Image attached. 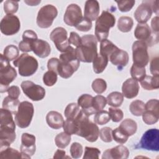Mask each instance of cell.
Wrapping results in <instances>:
<instances>
[{
    "instance_id": "obj_1",
    "label": "cell",
    "mask_w": 159,
    "mask_h": 159,
    "mask_svg": "<svg viewBox=\"0 0 159 159\" xmlns=\"http://www.w3.org/2000/svg\"><path fill=\"white\" fill-rule=\"evenodd\" d=\"M77 125L76 135L84 138L89 142H96L99 137V129L96 123L89 120L81 110L78 116L73 119Z\"/></svg>"
},
{
    "instance_id": "obj_2",
    "label": "cell",
    "mask_w": 159,
    "mask_h": 159,
    "mask_svg": "<svg viewBox=\"0 0 159 159\" xmlns=\"http://www.w3.org/2000/svg\"><path fill=\"white\" fill-rule=\"evenodd\" d=\"M97 43L95 35L87 34L82 36L80 45L75 49L78 60L84 63L93 62L98 55Z\"/></svg>"
},
{
    "instance_id": "obj_3",
    "label": "cell",
    "mask_w": 159,
    "mask_h": 159,
    "mask_svg": "<svg viewBox=\"0 0 159 159\" xmlns=\"http://www.w3.org/2000/svg\"><path fill=\"white\" fill-rule=\"evenodd\" d=\"M116 24L114 16L108 11H103L101 14L96 20L95 37L98 42L107 39L109 30Z\"/></svg>"
},
{
    "instance_id": "obj_4",
    "label": "cell",
    "mask_w": 159,
    "mask_h": 159,
    "mask_svg": "<svg viewBox=\"0 0 159 159\" xmlns=\"http://www.w3.org/2000/svg\"><path fill=\"white\" fill-rule=\"evenodd\" d=\"M13 65L18 68L19 73L22 76L33 75L37 70L39 64L37 59L27 53H22L13 61Z\"/></svg>"
},
{
    "instance_id": "obj_5",
    "label": "cell",
    "mask_w": 159,
    "mask_h": 159,
    "mask_svg": "<svg viewBox=\"0 0 159 159\" xmlns=\"http://www.w3.org/2000/svg\"><path fill=\"white\" fill-rule=\"evenodd\" d=\"M0 91L6 92L8 86L17 77L16 70L10 65L9 61L0 54Z\"/></svg>"
},
{
    "instance_id": "obj_6",
    "label": "cell",
    "mask_w": 159,
    "mask_h": 159,
    "mask_svg": "<svg viewBox=\"0 0 159 159\" xmlns=\"http://www.w3.org/2000/svg\"><path fill=\"white\" fill-rule=\"evenodd\" d=\"M34 113L33 104L29 101L20 102L17 112L15 114V122L16 125L22 129L27 128L31 123Z\"/></svg>"
},
{
    "instance_id": "obj_7",
    "label": "cell",
    "mask_w": 159,
    "mask_h": 159,
    "mask_svg": "<svg viewBox=\"0 0 159 159\" xmlns=\"http://www.w3.org/2000/svg\"><path fill=\"white\" fill-rule=\"evenodd\" d=\"M58 14L56 7L52 4H47L42 7L38 12L37 16V24L42 29L50 27Z\"/></svg>"
},
{
    "instance_id": "obj_8",
    "label": "cell",
    "mask_w": 159,
    "mask_h": 159,
    "mask_svg": "<svg viewBox=\"0 0 159 159\" xmlns=\"http://www.w3.org/2000/svg\"><path fill=\"white\" fill-rule=\"evenodd\" d=\"M132 60L134 64L142 67H145L149 61L148 45L146 42L137 40L133 43Z\"/></svg>"
},
{
    "instance_id": "obj_9",
    "label": "cell",
    "mask_w": 159,
    "mask_h": 159,
    "mask_svg": "<svg viewBox=\"0 0 159 159\" xmlns=\"http://www.w3.org/2000/svg\"><path fill=\"white\" fill-rule=\"evenodd\" d=\"M139 147L147 150L158 152L159 150V130L150 129L147 130L141 137Z\"/></svg>"
},
{
    "instance_id": "obj_10",
    "label": "cell",
    "mask_w": 159,
    "mask_h": 159,
    "mask_svg": "<svg viewBox=\"0 0 159 159\" xmlns=\"http://www.w3.org/2000/svg\"><path fill=\"white\" fill-rule=\"evenodd\" d=\"M23 93L31 100L38 101L43 99L45 96V89L31 81H24L20 84Z\"/></svg>"
},
{
    "instance_id": "obj_11",
    "label": "cell",
    "mask_w": 159,
    "mask_h": 159,
    "mask_svg": "<svg viewBox=\"0 0 159 159\" xmlns=\"http://www.w3.org/2000/svg\"><path fill=\"white\" fill-rule=\"evenodd\" d=\"M20 28V20L13 14H7L0 23L1 32L5 35H12L17 34Z\"/></svg>"
},
{
    "instance_id": "obj_12",
    "label": "cell",
    "mask_w": 159,
    "mask_h": 159,
    "mask_svg": "<svg viewBox=\"0 0 159 159\" xmlns=\"http://www.w3.org/2000/svg\"><path fill=\"white\" fill-rule=\"evenodd\" d=\"M50 38L55 45L57 50L62 53L65 52L70 46L68 42L67 31L63 27H58L55 28L51 32Z\"/></svg>"
},
{
    "instance_id": "obj_13",
    "label": "cell",
    "mask_w": 159,
    "mask_h": 159,
    "mask_svg": "<svg viewBox=\"0 0 159 159\" xmlns=\"http://www.w3.org/2000/svg\"><path fill=\"white\" fill-rule=\"evenodd\" d=\"M16 124H0L1 149L8 147L16 140Z\"/></svg>"
},
{
    "instance_id": "obj_14",
    "label": "cell",
    "mask_w": 159,
    "mask_h": 159,
    "mask_svg": "<svg viewBox=\"0 0 159 159\" xmlns=\"http://www.w3.org/2000/svg\"><path fill=\"white\" fill-rule=\"evenodd\" d=\"M83 17L80 7L76 4H71L66 7L63 16V21L69 26L75 27Z\"/></svg>"
},
{
    "instance_id": "obj_15",
    "label": "cell",
    "mask_w": 159,
    "mask_h": 159,
    "mask_svg": "<svg viewBox=\"0 0 159 159\" xmlns=\"http://www.w3.org/2000/svg\"><path fill=\"white\" fill-rule=\"evenodd\" d=\"M35 137L32 134L28 133H23L22 134L20 150L22 153L27 156L29 158L35 152Z\"/></svg>"
},
{
    "instance_id": "obj_16",
    "label": "cell",
    "mask_w": 159,
    "mask_h": 159,
    "mask_svg": "<svg viewBox=\"0 0 159 159\" xmlns=\"http://www.w3.org/2000/svg\"><path fill=\"white\" fill-rule=\"evenodd\" d=\"M134 36L139 40L146 42L148 46L157 43L153 40L152 30L147 24H138L134 30Z\"/></svg>"
},
{
    "instance_id": "obj_17",
    "label": "cell",
    "mask_w": 159,
    "mask_h": 159,
    "mask_svg": "<svg viewBox=\"0 0 159 159\" xmlns=\"http://www.w3.org/2000/svg\"><path fill=\"white\" fill-rule=\"evenodd\" d=\"M152 13V9L148 1H143L136 9L134 12V17L139 24H146L151 17Z\"/></svg>"
},
{
    "instance_id": "obj_18",
    "label": "cell",
    "mask_w": 159,
    "mask_h": 159,
    "mask_svg": "<svg viewBox=\"0 0 159 159\" xmlns=\"http://www.w3.org/2000/svg\"><path fill=\"white\" fill-rule=\"evenodd\" d=\"M129 156V150L123 145H119L105 150L102 154V159H126Z\"/></svg>"
},
{
    "instance_id": "obj_19",
    "label": "cell",
    "mask_w": 159,
    "mask_h": 159,
    "mask_svg": "<svg viewBox=\"0 0 159 159\" xmlns=\"http://www.w3.org/2000/svg\"><path fill=\"white\" fill-rule=\"evenodd\" d=\"M37 39V35L34 31L32 30H25L22 34V40L19 43V49L22 52L32 51V45Z\"/></svg>"
},
{
    "instance_id": "obj_20",
    "label": "cell",
    "mask_w": 159,
    "mask_h": 159,
    "mask_svg": "<svg viewBox=\"0 0 159 159\" xmlns=\"http://www.w3.org/2000/svg\"><path fill=\"white\" fill-rule=\"evenodd\" d=\"M139 92V84L138 81L133 78L126 80L122 86V94L127 99L135 98Z\"/></svg>"
},
{
    "instance_id": "obj_21",
    "label": "cell",
    "mask_w": 159,
    "mask_h": 159,
    "mask_svg": "<svg viewBox=\"0 0 159 159\" xmlns=\"http://www.w3.org/2000/svg\"><path fill=\"white\" fill-rule=\"evenodd\" d=\"M59 60L64 63L71 65L76 71L80 65V61L76 57L75 49L71 46H70L65 52L60 55Z\"/></svg>"
},
{
    "instance_id": "obj_22",
    "label": "cell",
    "mask_w": 159,
    "mask_h": 159,
    "mask_svg": "<svg viewBox=\"0 0 159 159\" xmlns=\"http://www.w3.org/2000/svg\"><path fill=\"white\" fill-rule=\"evenodd\" d=\"M129 60L128 53L119 48L114 52L109 58V60L114 65L117 66L119 69H122L123 67L125 66L129 62Z\"/></svg>"
},
{
    "instance_id": "obj_23",
    "label": "cell",
    "mask_w": 159,
    "mask_h": 159,
    "mask_svg": "<svg viewBox=\"0 0 159 159\" xmlns=\"http://www.w3.org/2000/svg\"><path fill=\"white\" fill-rule=\"evenodd\" d=\"M99 4L96 0H88L85 2L84 17L91 21L96 20L99 17Z\"/></svg>"
},
{
    "instance_id": "obj_24",
    "label": "cell",
    "mask_w": 159,
    "mask_h": 159,
    "mask_svg": "<svg viewBox=\"0 0 159 159\" xmlns=\"http://www.w3.org/2000/svg\"><path fill=\"white\" fill-rule=\"evenodd\" d=\"M34 53L40 58L47 57L51 52V47L49 43L42 39L36 40L32 47Z\"/></svg>"
},
{
    "instance_id": "obj_25",
    "label": "cell",
    "mask_w": 159,
    "mask_h": 159,
    "mask_svg": "<svg viewBox=\"0 0 159 159\" xmlns=\"http://www.w3.org/2000/svg\"><path fill=\"white\" fill-rule=\"evenodd\" d=\"M93 97L88 94H83L78 99V104L81 107L83 112L87 116H90L96 113L93 108Z\"/></svg>"
},
{
    "instance_id": "obj_26",
    "label": "cell",
    "mask_w": 159,
    "mask_h": 159,
    "mask_svg": "<svg viewBox=\"0 0 159 159\" xmlns=\"http://www.w3.org/2000/svg\"><path fill=\"white\" fill-rule=\"evenodd\" d=\"M46 121L48 125L53 129H58L63 127L64 119L62 115L55 111H50L46 116Z\"/></svg>"
},
{
    "instance_id": "obj_27",
    "label": "cell",
    "mask_w": 159,
    "mask_h": 159,
    "mask_svg": "<svg viewBox=\"0 0 159 159\" xmlns=\"http://www.w3.org/2000/svg\"><path fill=\"white\" fill-rule=\"evenodd\" d=\"M126 135L129 137L135 134L137 129V124L136 122L131 119H124L119 127Z\"/></svg>"
},
{
    "instance_id": "obj_28",
    "label": "cell",
    "mask_w": 159,
    "mask_h": 159,
    "mask_svg": "<svg viewBox=\"0 0 159 159\" xmlns=\"http://www.w3.org/2000/svg\"><path fill=\"white\" fill-rule=\"evenodd\" d=\"M0 158H29L27 156L24 155L17 150L9 147L1 149Z\"/></svg>"
},
{
    "instance_id": "obj_29",
    "label": "cell",
    "mask_w": 159,
    "mask_h": 159,
    "mask_svg": "<svg viewBox=\"0 0 159 159\" xmlns=\"http://www.w3.org/2000/svg\"><path fill=\"white\" fill-rule=\"evenodd\" d=\"M142 87L146 90H153L159 88V76H147L140 81Z\"/></svg>"
},
{
    "instance_id": "obj_30",
    "label": "cell",
    "mask_w": 159,
    "mask_h": 159,
    "mask_svg": "<svg viewBox=\"0 0 159 159\" xmlns=\"http://www.w3.org/2000/svg\"><path fill=\"white\" fill-rule=\"evenodd\" d=\"M118 47L107 39L103 40L100 44V54L106 57L108 60L111 55Z\"/></svg>"
},
{
    "instance_id": "obj_31",
    "label": "cell",
    "mask_w": 159,
    "mask_h": 159,
    "mask_svg": "<svg viewBox=\"0 0 159 159\" xmlns=\"http://www.w3.org/2000/svg\"><path fill=\"white\" fill-rule=\"evenodd\" d=\"M108 59L102 55L98 54L93 61V68L94 73L99 74L104 71L108 63Z\"/></svg>"
},
{
    "instance_id": "obj_32",
    "label": "cell",
    "mask_w": 159,
    "mask_h": 159,
    "mask_svg": "<svg viewBox=\"0 0 159 159\" xmlns=\"http://www.w3.org/2000/svg\"><path fill=\"white\" fill-rule=\"evenodd\" d=\"M143 121L147 125H152L157 123L159 119V111L153 109H145L143 113Z\"/></svg>"
},
{
    "instance_id": "obj_33",
    "label": "cell",
    "mask_w": 159,
    "mask_h": 159,
    "mask_svg": "<svg viewBox=\"0 0 159 159\" xmlns=\"http://www.w3.org/2000/svg\"><path fill=\"white\" fill-rule=\"evenodd\" d=\"M108 104L113 107H120L124 101L123 94L118 91L111 93L106 98Z\"/></svg>"
},
{
    "instance_id": "obj_34",
    "label": "cell",
    "mask_w": 159,
    "mask_h": 159,
    "mask_svg": "<svg viewBox=\"0 0 159 159\" xmlns=\"http://www.w3.org/2000/svg\"><path fill=\"white\" fill-rule=\"evenodd\" d=\"M134 21L130 17L121 16L117 21V28L122 32H130L133 27Z\"/></svg>"
},
{
    "instance_id": "obj_35",
    "label": "cell",
    "mask_w": 159,
    "mask_h": 159,
    "mask_svg": "<svg viewBox=\"0 0 159 159\" xmlns=\"http://www.w3.org/2000/svg\"><path fill=\"white\" fill-rule=\"evenodd\" d=\"M81 111V109L80 108L78 104L75 102L70 103L65 109V116L68 119H75L78 116Z\"/></svg>"
},
{
    "instance_id": "obj_36",
    "label": "cell",
    "mask_w": 159,
    "mask_h": 159,
    "mask_svg": "<svg viewBox=\"0 0 159 159\" xmlns=\"http://www.w3.org/2000/svg\"><path fill=\"white\" fill-rule=\"evenodd\" d=\"M71 135L63 132L57 134L55 138V143L60 148H66L71 142Z\"/></svg>"
},
{
    "instance_id": "obj_37",
    "label": "cell",
    "mask_w": 159,
    "mask_h": 159,
    "mask_svg": "<svg viewBox=\"0 0 159 159\" xmlns=\"http://www.w3.org/2000/svg\"><path fill=\"white\" fill-rule=\"evenodd\" d=\"M129 110L134 116H141L145 110V103L141 100H135L130 103Z\"/></svg>"
},
{
    "instance_id": "obj_38",
    "label": "cell",
    "mask_w": 159,
    "mask_h": 159,
    "mask_svg": "<svg viewBox=\"0 0 159 159\" xmlns=\"http://www.w3.org/2000/svg\"><path fill=\"white\" fill-rule=\"evenodd\" d=\"M19 104L20 102L19 99H14L7 96L2 101V108L9 110L12 113V114H16Z\"/></svg>"
},
{
    "instance_id": "obj_39",
    "label": "cell",
    "mask_w": 159,
    "mask_h": 159,
    "mask_svg": "<svg viewBox=\"0 0 159 159\" xmlns=\"http://www.w3.org/2000/svg\"><path fill=\"white\" fill-rule=\"evenodd\" d=\"M130 75L132 78L137 81H140L146 76L145 68V67L139 66L133 63L130 68Z\"/></svg>"
},
{
    "instance_id": "obj_40",
    "label": "cell",
    "mask_w": 159,
    "mask_h": 159,
    "mask_svg": "<svg viewBox=\"0 0 159 159\" xmlns=\"http://www.w3.org/2000/svg\"><path fill=\"white\" fill-rule=\"evenodd\" d=\"M19 51L18 48L14 45H9L5 47L3 52V55L10 61L18 58Z\"/></svg>"
},
{
    "instance_id": "obj_41",
    "label": "cell",
    "mask_w": 159,
    "mask_h": 159,
    "mask_svg": "<svg viewBox=\"0 0 159 159\" xmlns=\"http://www.w3.org/2000/svg\"><path fill=\"white\" fill-rule=\"evenodd\" d=\"M111 120L109 114L107 111L101 110L95 113L94 117V121L96 124L104 125L109 122Z\"/></svg>"
},
{
    "instance_id": "obj_42",
    "label": "cell",
    "mask_w": 159,
    "mask_h": 159,
    "mask_svg": "<svg viewBox=\"0 0 159 159\" xmlns=\"http://www.w3.org/2000/svg\"><path fill=\"white\" fill-rule=\"evenodd\" d=\"M107 103L106 98L100 94H98L93 99V108L96 112L102 110Z\"/></svg>"
},
{
    "instance_id": "obj_43",
    "label": "cell",
    "mask_w": 159,
    "mask_h": 159,
    "mask_svg": "<svg viewBox=\"0 0 159 159\" xmlns=\"http://www.w3.org/2000/svg\"><path fill=\"white\" fill-rule=\"evenodd\" d=\"M112 139L120 144L125 143L129 138V136L126 135L119 127L112 130Z\"/></svg>"
},
{
    "instance_id": "obj_44",
    "label": "cell",
    "mask_w": 159,
    "mask_h": 159,
    "mask_svg": "<svg viewBox=\"0 0 159 159\" xmlns=\"http://www.w3.org/2000/svg\"><path fill=\"white\" fill-rule=\"evenodd\" d=\"M91 86L96 93L100 94L106 91L107 83L106 81L102 78H96L93 81Z\"/></svg>"
},
{
    "instance_id": "obj_45",
    "label": "cell",
    "mask_w": 159,
    "mask_h": 159,
    "mask_svg": "<svg viewBox=\"0 0 159 159\" xmlns=\"http://www.w3.org/2000/svg\"><path fill=\"white\" fill-rule=\"evenodd\" d=\"M58 74L52 70H48L43 76V82L47 86H53L57 81Z\"/></svg>"
},
{
    "instance_id": "obj_46",
    "label": "cell",
    "mask_w": 159,
    "mask_h": 159,
    "mask_svg": "<svg viewBox=\"0 0 159 159\" xmlns=\"http://www.w3.org/2000/svg\"><path fill=\"white\" fill-rule=\"evenodd\" d=\"M65 132L70 135H76L77 132V125L73 119H68L64 121L63 125Z\"/></svg>"
},
{
    "instance_id": "obj_47",
    "label": "cell",
    "mask_w": 159,
    "mask_h": 159,
    "mask_svg": "<svg viewBox=\"0 0 159 159\" xmlns=\"http://www.w3.org/2000/svg\"><path fill=\"white\" fill-rule=\"evenodd\" d=\"M19 8L18 1L7 0L4 2V11L7 14L16 13Z\"/></svg>"
},
{
    "instance_id": "obj_48",
    "label": "cell",
    "mask_w": 159,
    "mask_h": 159,
    "mask_svg": "<svg viewBox=\"0 0 159 159\" xmlns=\"http://www.w3.org/2000/svg\"><path fill=\"white\" fill-rule=\"evenodd\" d=\"M101 151L95 147H86L83 159H98Z\"/></svg>"
},
{
    "instance_id": "obj_49",
    "label": "cell",
    "mask_w": 159,
    "mask_h": 159,
    "mask_svg": "<svg viewBox=\"0 0 159 159\" xmlns=\"http://www.w3.org/2000/svg\"><path fill=\"white\" fill-rule=\"evenodd\" d=\"M118 8L120 12H126L132 9L134 6L135 1L134 0H124V1H116Z\"/></svg>"
},
{
    "instance_id": "obj_50",
    "label": "cell",
    "mask_w": 159,
    "mask_h": 159,
    "mask_svg": "<svg viewBox=\"0 0 159 159\" xmlns=\"http://www.w3.org/2000/svg\"><path fill=\"white\" fill-rule=\"evenodd\" d=\"M108 109L110 118L113 122H119L123 119L124 113L121 109L115 107H109Z\"/></svg>"
},
{
    "instance_id": "obj_51",
    "label": "cell",
    "mask_w": 159,
    "mask_h": 159,
    "mask_svg": "<svg viewBox=\"0 0 159 159\" xmlns=\"http://www.w3.org/2000/svg\"><path fill=\"white\" fill-rule=\"evenodd\" d=\"M112 130L111 128L109 127H104L101 129L99 130V137L101 139L106 143H109L112 142Z\"/></svg>"
},
{
    "instance_id": "obj_52",
    "label": "cell",
    "mask_w": 159,
    "mask_h": 159,
    "mask_svg": "<svg viewBox=\"0 0 159 159\" xmlns=\"http://www.w3.org/2000/svg\"><path fill=\"white\" fill-rule=\"evenodd\" d=\"M70 154L73 158H79L83 154V146L78 142H73L70 149Z\"/></svg>"
},
{
    "instance_id": "obj_53",
    "label": "cell",
    "mask_w": 159,
    "mask_h": 159,
    "mask_svg": "<svg viewBox=\"0 0 159 159\" xmlns=\"http://www.w3.org/2000/svg\"><path fill=\"white\" fill-rule=\"evenodd\" d=\"M92 21L83 17L81 20L75 26V28L81 32H88L92 28Z\"/></svg>"
},
{
    "instance_id": "obj_54",
    "label": "cell",
    "mask_w": 159,
    "mask_h": 159,
    "mask_svg": "<svg viewBox=\"0 0 159 159\" xmlns=\"http://www.w3.org/2000/svg\"><path fill=\"white\" fill-rule=\"evenodd\" d=\"M7 92L8 96L11 98L14 99H18L20 94V89L17 86H11L9 87L7 90Z\"/></svg>"
},
{
    "instance_id": "obj_55",
    "label": "cell",
    "mask_w": 159,
    "mask_h": 159,
    "mask_svg": "<svg viewBox=\"0 0 159 159\" xmlns=\"http://www.w3.org/2000/svg\"><path fill=\"white\" fill-rule=\"evenodd\" d=\"M68 42L70 44H73L75 47H78L80 45L81 42V37L75 32H71L68 38Z\"/></svg>"
},
{
    "instance_id": "obj_56",
    "label": "cell",
    "mask_w": 159,
    "mask_h": 159,
    "mask_svg": "<svg viewBox=\"0 0 159 159\" xmlns=\"http://www.w3.org/2000/svg\"><path fill=\"white\" fill-rule=\"evenodd\" d=\"M150 73L153 76H159V70H158V57H156L153 58L150 65Z\"/></svg>"
},
{
    "instance_id": "obj_57",
    "label": "cell",
    "mask_w": 159,
    "mask_h": 159,
    "mask_svg": "<svg viewBox=\"0 0 159 159\" xmlns=\"http://www.w3.org/2000/svg\"><path fill=\"white\" fill-rule=\"evenodd\" d=\"M58 63L59 59H58L57 58H51L50 59H49L47 62V68L48 70H52L57 73Z\"/></svg>"
},
{
    "instance_id": "obj_58",
    "label": "cell",
    "mask_w": 159,
    "mask_h": 159,
    "mask_svg": "<svg viewBox=\"0 0 159 159\" xmlns=\"http://www.w3.org/2000/svg\"><path fill=\"white\" fill-rule=\"evenodd\" d=\"M158 17L155 16L154 17L151 21V27L153 30V33L158 34L159 27H158Z\"/></svg>"
},
{
    "instance_id": "obj_59",
    "label": "cell",
    "mask_w": 159,
    "mask_h": 159,
    "mask_svg": "<svg viewBox=\"0 0 159 159\" xmlns=\"http://www.w3.org/2000/svg\"><path fill=\"white\" fill-rule=\"evenodd\" d=\"M69 158L70 157L68 156H66L65 151L63 150H60V149L57 150L55 152L54 155H53V158Z\"/></svg>"
},
{
    "instance_id": "obj_60",
    "label": "cell",
    "mask_w": 159,
    "mask_h": 159,
    "mask_svg": "<svg viewBox=\"0 0 159 159\" xmlns=\"http://www.w3.org/2000/svg\"><path fill=\"white\" fill-rule=\"evenodd\" d=\"M148 4L150 5L153 12L158 14V1H147Z\"/></svg>"
},
{
    "instance_id": "obj_61",
    "label": "cell",
    "mask_w": 159,
    "mask_h": 159,
    "mask_svg": "<svg viewBox=\"0 0 159 159\" xmlns=\"http://www.w3.org/2000/svg\"><path fill=\"white\" fill-rule=\"evenodd\" d=\"M40 1H24V2L29 6H37L40 3Z\"/></svg>"
}]
</instances>
